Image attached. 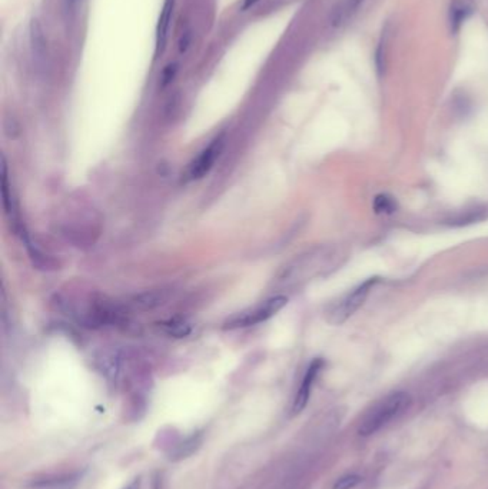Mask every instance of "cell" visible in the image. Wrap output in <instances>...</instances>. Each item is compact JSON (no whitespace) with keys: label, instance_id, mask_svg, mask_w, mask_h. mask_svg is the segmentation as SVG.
<instances>
[{"label":"cell","instance_id":"4fadbf2b","mask_svg":"<svg viewBox=\"0 0 488 489\" xmlns=\"http://www.w3.org/2000/svg\"><path fill=\"white\" fill-rule=\"evenodd\" d=\"M387 30L382 32L380 42L377 45L375 49V54H374V63H375V70L378 77H382L384 72H385V66H387Z\"/></svg>","mask_w":488,"mask_h":489},{"label":"cell","instance_id":"9a60e30c","mask_svg":"<svg viewBox=\"0 0 488 489\" xmlns=\"http://www.w3.org/2000/svg\"><path fill=\"white\" fill-rule=\"evenodd\" d=\"M178 70H179V65L177 62H172L165 66V69L162 70V74H161V88L162 89H165L166 86H169L175 81V77H177V74H178Z\"/></svg>","mask_w":488,"mask_h":489},{"label":"cell","instance_id":"5b68a950","mask_svg":"<svg viewBox=\"0 0 488 489\" xmlns=\"http://www.w3.org/2000/svg\"><path fill=\"white\" fill-rule=\"evenodd\" d=\"M225 145V136L221 134L218 138H215L193 161L189 162L188 168L182 173V181L184 182H192V181H199L204 176H206L211 169L213 168L215 162L218 161L219 154L224 149Z\"/></svg>","mask_w":488,"mask_h":489},{"label":"cell","instance_id":"d6986e66","mask_svg":"<svg viewBox=\"0 0 488 489\" xmlns=\"http://www.w3.org/2000/svg\"><path fill=\"white\" fill-rule=\"evenodd\" d=\"M261 0H242L241 3V12H248L251 10L257 3H260Z\"/></svg>","mask_w":488,"mask_h":489},{"label":"cell","instance_id":"8fae6325","mask_svg":"<svg viewBox=\"0 0 488 489\" xmlns=\"http://www.w3.org/2000/svg\"><path fill=\"white\" fill-rule=\"evenodd\" d=\"M168 299H169L168 290H149L141 293V295H136L132 299V305L141 310H148L164 305Z\"/></svg>","mask_w":488,"mask_h":489},{"label":"cell","instance_id":"7a4b0ae2","mask_svg":"<svg viewBox=\"0 0 488 489\" xmlns=\"http://www.w3.org/2000/svg\"><path fill=\"white\" fill-rule=\"evenodd\" d=\"M411 398L405 392H394L377 403L373 410L364 418L360 426V435L369 437L378 432L381 428L398 418L409 406Z\"/></svg>","mask_w":488,"mask_h":489},{"label":"cell","instance_id":"3957f363","mask_svg":"<svg viewBox=\"0 0 488 489\" xmlns=\"http://www.w3.org/2000/svg\"><path fill=\"white\" fill-rule=\"evenodd\" d=\"M380 282V278H369L358 285L353 292L348 293L338 303L329 309L326 321L333 325H341L353 317L355 312L365 303L371 290Z\"/></svg>","mask_w":488,"mask_h":489},{"label":"cell","instance_id":"7c38bea8","mask_svg":"<svg viewBox=\"0 0 488 489\" xmlns=\"http://www.w3.org/2000/svg\"><path fill=\"white\" fill-rule=\"evenodd\" d=\"M373 206H374V212L378 214H393L398 209L396 198L388 193L377 194Z\"/></svg>","mask_w":488,"mask_h":489},{"label":"cell","instance_id":"5bb4252c","mask_svg":"<svg viewBox=\"0 0 488 489\" xmlns=\"http://www.w3.org/2000/svg\"><path fill=\"white\" fill-rule=\"evenodd\" d=\"M162 328L165 329L168 335L175 337V338H184V337L189 335V332H191V325L184 319H170V321L162 323Z\"/></svg>","mask_w":488,"mask_h":489},{"label":"cell","instance_id":"30bf717a","mask_svg":"<svg viewBox=\"0 0 488 489\" xmlns=\"http://www.w3.org/2000/svg\"><path fill=\"white\" fill-rule=\"evenodd\" d=\"M364 2L365 0H344V2L333 12V16H331V25L334 28H340L345 25L358 13Z\"/></svg>","mask_w":488,"mask_h":489},{"label":"cell","instance_id":"277c9868","mask_svg":"<svg viewBox=\"0 0 488 489\" xmlns=\"http://www.w3.org/2000/svg\"><path fill=\"white\" fill-rule=\"evenodd\" d=\"M288 298L284 295H277L266 299L265 302L257 305L249 310L241 312V314L232 317L224 323V329H238V328H248L252 325L262 323L272 317H275L278 312L286 305Z\"/></svg>","mask_w":488,"mask_h":489},{"label":"cell","instance_id":"ffe728a7","mask_svg":"<svg viewBox=\"0 0 488 489\" xmlns=\"http://www.w3.org/2000/svg\"><path fill=\"white\" fill-rule=\"evenodd\" d=\"M126 489H138V483H136V482H135V483H132V485H129V486H128V488H126Z\"/></svg>","mask_w":488,"mask_h":489},{"label":"cell","instance_id":"2e32d148","mask_svg":"<svg viewBox=\"0 0 488 489\" xmlns=\"http://www.w3.org/2000/svg\"><path fill=\"white\" fill-rule=\"evenodd\" d=\"M362 478L360 475H354V474H351V475H345V477H341L335 485H334V489H353L355 488L358 483H361Z\"/></svg>","mask_w":488,"mask_h":489},{"label":"cell","instance_id":"ba28073f","mask_svg":"<svg viewBox=\"0 0 488 489\" xmlns=\"http://www.w3.org/2000/svg\"><path fill=\"white\" fill-rule=\"evenodd\" d=\"M29 39H30V48L33 56L37 62L45 61L48 54V41L45 37L43 28L37 19H32L29 25Z\"/></svg>","mask_w":488,"mask_h":489},{"label":"cell","instance_id":"e0dca14e","mask_svg":"<svg viewBox=\"0 0 488 489\" xmlns=\"http://www.w3.org/2000/svg\"><path fill=\"white\" fill-rule=\"evenodd\" d=\"M199 443H201V438H199L198 435H195V437L189 438L182 446H179L178 452H177L178 458H186L188 455H191V454L195 451V449H197V446H198Z\"/></svg>","mask_w":488,"mask_h":489},{"label":"cell","instance_id":"ac0fdd59","mask_svg":"<svg viewBox=\"0 0 488 489\" xmlns=\"http://www.w3.org/2000/svg\"><path fill=\"white\" fill-rule=\"evenodd\" d=\"M191 43H192V32L188 29L182 33V36L179 39V53L185 54L188 52Z\"/></svg>","mask_w":488,"mask_h":489},{"label":"cell","instance_id":"6da1fadb","mask_svg":"<svg viewBox=\"0 0 488 489\" xmlns=\"http://www.w3.org/2000/svg\"><path fill=\"white\" fill-rule=\"evenodd\" d=\"M337 257V249L333 246L311 248L281 266L274 278L275 285L280 288H294L324 275L325 272L333 269Z\"/></svg>","mask_w":488,"mask_h":489},{"label":"cell","instance_id":"44dd1931","mask_svg":"<svg viewBox=\"0 0 488 489\" xmlns=\"http://www.w3.org/2000/svg\"><path fill=\"white\" fill-rule=\"evenodd\" d=\"M69 2H70V3H73V2H76V0H69Z\"/></svg>","mask_w":488,"mask_h":489},{"label":"cell","instance_id":"8992f818","mask_svg":"<svg viewBox=\"0 0 488 489\" xmlns=\"http://www.w3.org/2000/svg\"><path fill=\"white\" fill-rule=\"evenodd\" d=\"M324 368V361L321 358H317L312 361L306 369V372L302 378V382L300 385V389H298V392L295 395V399H294V403H292V412L294 414H300L301 410L305 409L308 401H309V397H311V392H312V386H314L318 375L321 374V370Z\"/></svg>","mask_w":488,"mask_h":489},{"label":"cell","instance_id":"9c48e42d","mask_svg":"<svg viewBox=\"0 0 488 489\" xmlns=\"http://www.w3.org/2000/svg\"><path fill=\"white\" fill-rule=\"evenodd\" d=\"M473 13H474V8L470 3L464 2V0H453L450 6V13H448V17H450L451 33L458 34L464 23L471 17Z\"/></svg>","mask_w":488,"mask_h":489},{"label":"cell","instance_id":"52a82bcc","mask_svg":"<svg viewBox=\"0 0 488 489\" xmlns=\"http://www.w3.org/2000/svg\"><path fill=\"white\" fill-rule=\"evenodd\" d=\"M173 9H175V0H165L164 8L158 19V25H156V45H155L156 57L161 56L165 52L169 30H170V23H172Z\"/></svg>","mask_w":488,"mask_h":489}]
</instances>
